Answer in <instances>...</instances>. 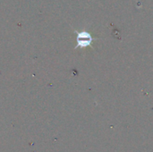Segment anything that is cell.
<instances>
[{
    "instance_id": "cell-1",
    "label": "cell",
    "mask_w": 153,
    "mask_h": 152,
    "mask_svg": "<svg viewBox=\"0 0 153 152\" xmlns=\"http://www.w3.org/2000/svg\"><path fill=\"white\" fill-rule=\"evenodd\" d=\"M74 32L76 33V46H75L74 49L84 48V47L91 46V43L93 41V38L89 32H87V31H77L75 30H74Z\"/></svg>"
}]
</instances>
